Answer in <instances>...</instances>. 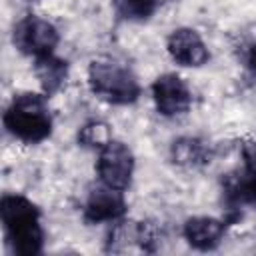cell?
<instances>
[{
  "instance_id": "5bb4252c",
  "label": "cell",
  "mask_w": 256,
  "mask_h": 256,
  "mask_svg": "<svg viewBox=\"0 0 256 256\" xmlns=\"http://www.w3.org/2000/svg\"><path fill=\"white\" fill-rule=\"evenodd\" d=\"M238 50V60L240 64L248 70V74L252 78H256V40H250V42H244L240 46H236Z\"/></svg>"
},
{
  "instance_id": "5b68a950",
  "label": "cell",
  "mask_w": 256,
  "mask_h": 256,
  "mask_svg": "<svg viewBox=\"0 0 256 256\" xmlns=\"http://www.w3.org/2000/svg\"><path fill=\"white\" fill-rule=\"evenodd\" d=\"M94 172L100 184L126 192L136 176V156L134 150L124 140H110L96 154Z\"/></svg>"
},
{
  "instance_id": "7a4b0ae2",
  "label": "cell",
  "mask_w": 256,
  "mask_h": 256,
  "mask_svg": "<svg viewBox=\"0 0 256 256\" xmlns=\"http://www.w3.org/2000/svg\"><path fill=\"white\" fill-rule=\"evenodd\" d=\"M0 216L4 224L6 248L18 256H34L42 252L44 228L40 224V208L20 192H4L0 200Z\"/></svg>"
},
{
  "instance_id": "6da1fadb",
  "label": "cell",
  "mask_w": 256,
  "mask_h": 256,
  "mask_svg": "<svg viewBox=\"0 0 256 256\" xmlns=\"http://www.w3.org/2000/svg\"><path fill=\"white\" fill-rule=\"evenodd\" d=\"M6 134L24 146L44 144L54 134V114L48 96L38 90L14 92L2 116Z\"/></svg>"
},
{
  "instance_id": "8992f818",
  "label": "cell",
  "mask_w": 256,
  "mask_h": 256,
  "mask_svg": "<svg viewBox=\"0 0 256 256\" xmlns=\"http://www.w3.org/2000/svg\"><path fill=\"white\" fill-rule=\"evenodd\" d=\"M154 110L164 120H180L192 112L194 92L190 80L176 72H160L150 86Z\"/></svg>"
},
{
  "instance_id": "52a82bcc",
  "label": "cell",
  "mask_w": 256,
  "mask_h": 256,
  "mask_svg": "<svg viewBox=\"0 0 256 256\" xmlns=\"http://www.w3.org/2000/svg\"><path fill=\"white\" fill-rule=\"evenodd\" d=\"M166 56L180 68L202 70L210 62V46L192 26H178L164 38Z\"/></svg>"
},
{
  "instance_id": "3957f363",
  "label": "cell",
  "mask_w": 256,
  "mask_h": 256,
  "mask_svg": "<svg viewBox=\"0 0 256 256\" xmlns=\"http://www.w3.org/2000/svg\"><path fill=\"white\" fill-rule=\"evenodd\" d=\"M88 92L110 106H132L140 100V76L112 56H96L86 64Z\"/></svg>"
},
{
  "instance_id": "30bf717a",
  "label": "cell",
  "mask_w": 256,
  "mask_h": 256,
  "mask_svg": "<svg viewBox=\"0 0 256 256\" xmlns=\"http://www.w3.org/2000/svg\"><path fill=\"white\" fill-rule=\"evenodd\" d=\"M180 236L194 250H214L226 238V220L212 214H192L182 222Z\"/></svg>"
},
{
  "instance_id": "9c48e42d",
  "label": "cell",
  "mask_w": 256,
  "mask_h": 256,
  "mask_svg": "<svg viewBox=\"0 0 256 256\" xmlns=\"http://www.w3.org/2000/svg\"><path fill=\"white\" fill-rule=\"evenodd\" d=\"M82 220L90 226L96 224H112L116 220H122V216L128 212V202L124 200V192L108 188L104 184L90 186L84 202H82Z\"/></svg>"
},
{
  "instance_id": "7c38bea8",
  "label": "cell",
  "mask_w": 256,
  "mask_h": 256,
  "mask_svg": "<svg viewBox=\"0 0 256 256\" xmlns=\"http://www.w3.org/2000/svg\"><path fill=\"white\" fill-rule=\"evenodd\" d=\"M74 138H76V146H80L88 152L90 150L98 152L102 146H106L110 140H114V126H112V122L94 116L76 128Z\"/></svg>"
},
{
  "instance_id": "8fae6325",
  "label": "cell",
  "mask_w": 256,
  "mask_h": 256,
  "mask_svg": "<svg viewBox=\"0 0 256 256\" xmlns=\"http://www.w3.org/2000/svg\"><path fill=\"white\" fill-rule=\"evenodd\" d=\"M32 72H34L40 92H44L46 96L60 94L72 80V70H70L68 60L58 56L56 52L36 58L32 64Z\"/></svg>"
},
{
  "instance_id": "277c9868",
  "label": "cell",
  "mask_w": 256,
  "mask_h": 256,
  "mask_svg": "<svg viewBox=\"0 0 256 256\" xmlns=\"http://www.w3.org/2000/svg\"><path fill=\"white\" fill-rule=\"evenodd\" d=\"M60 44V32L52 20L42 14H24L14 18L12 46L20 56L42 58L56 52Z\"/></svg>"
},
{
  "instance_id": "4fadbf2b",
  "label": "cell",
  "mask_w": 256,
  "mask_h": 256,
  "mask_svg": "<svg viewBox=\"0 0 256 256\" xmlns=\"http://www.w3.org/2000/svg\"><path fill=\"white\" fill-rule=\"evenodd\" d=\"M112 8L128 24H140L158 12L160 0H112Z\"/></svg>"
},
{
  "instance_id": "ba28073f",
  "label": "cell",
  "mask_w": 256,
  "mask_h": 256,
  "mask_svg": "<svg viewBox=\"0 0 256 256\" xmlns=\"http://www.w3.org/2000/svg\"><path fill=\"white\" fill-rule=\"evenodd\" d=\"M218 144L200 134H180L168 144V158L180 172H198L216 162Z\"/></svg>"
}]
</instances>
